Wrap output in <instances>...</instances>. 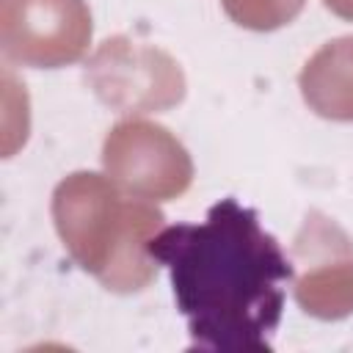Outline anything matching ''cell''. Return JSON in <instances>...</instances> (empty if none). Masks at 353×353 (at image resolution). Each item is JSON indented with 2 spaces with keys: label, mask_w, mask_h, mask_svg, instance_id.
I'll use <instances>...</instances> for the list:
<instances>
[{
  "label": "cell",
  "mask_w": 353,
  "mask_h": 353,
  "mask_svg": "<svg viewBox=\"0 0 353 353\" xmlns=\"http://www.w3.org/2000/svg\"><path fill=\"white\" fill-rule=\"evenodd\" d=\"M146 254L171 276L190 347L273 350L295 265L254 207L226 196L204 221H179L152 234Z\"/></svg>",
  "instance_id": "1"
}]
</instances>
